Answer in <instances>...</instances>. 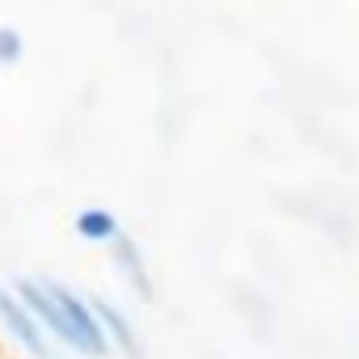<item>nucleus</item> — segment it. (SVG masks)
Segmentation results:
<instances>
[{
    "label": "nucleus",
    "instance_id": "1",
    "mask_svg": "<svg viewBox=\"0 0 359 359\" xmlns=\"http://www.w3.org/2000/svg\"><path fill=\"white\" fill-rule=\"evenodd\" d=\"M22 51H26L22 34H18L13 26H0V64H18V60H22Z\"/></svg>",
    "mask_w": 359,
    "mask_h": 359
},
{
    "label": "nucleus",
    "instance_id": "2",
    "mask_svg": "<svg viewBox=\"0 0 359 359\" xmlns=\"http://www.w3.org/2000/svg\"><path fill=\"white\" fill-rule=\"evenodd\" d=\"M81 233L85 237H110L114 233V220L106 212H89V216H81Z\"/></svg>",
    "mask_w": 359,
    "mask_h": 359
}]
</instances>
